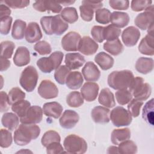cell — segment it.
<instances>
[{
	"instance_id": "cell-1",
	"label": "cell",
	"mask_w": 154,
	"mask_h": 154,
	"mask_svg": "<svg viewBox=\"0 0 154 154\" xmlns=\"http://www.w3.org/2000/svg\"><path fill=\"white\" fill-rule=\"evenodd\" d=\"M40 134V129L35 124L21 123L14 132V141L18 146H25L35 140Z\"/></svg>"
},
{
	"instance_id": "cell-2",
	"label": "cell",
	"mask_w": 154,
	"mask_h": 154,
	"mask_svg": "<svg viewBox=\"0 0 154 154\" xmlns=\"http://www.w3.org/2000/svg\"><path fill=\"white\" fill-rule=\"evenodd\" d=\"M40 24L47 35H61L69 28L68 23L65 22L60 15L43 16L40 19Z\"/></svg>"
},
{
	"instance_id": "cell-3",
	"label": "cell",
	"mask_w": 154,
	"mask_h": 154,
	"mask_svg": "<svg viewBox=\"0 0 154 154\" xmlns=\"http://www.w3.org/2000/svg\"><path fill=\"white\" fill-rule=\"evenodd\" d=\"M134 78V74L131 70H116L108 75L107 82L108 85L114 90L128 89Z\"/></svg>"
},
{
	"instance_id": "cell-4",
	"label": "cell",
	"mask_w": 154,
	"mask_h": 154,
	"mask_svg": "<svg viewBox=\"0 0 154 154\" xmlns=\"http://www.w3.org/2000/svg\"><path fill=\"white\" fill-rule=\"evenodd\" d=\"M128 90L132 93L134 99L141 101L147 100L152 93L150 85L145 83L144 79L140 76L134 77Z\"/></svg>"
},
{
	"instance_id": "cell-5",
	"label": "cell",
	"mask_w": 154,
	"mask_h": 154,
	"mask_svg": "<svg viewBox=\"0 0 154 154\" xmlns=\"http://www.w3.org/2000/svg\"><path fill=\"white\" fill-rule=\"evenodd\" d=\"M64 54L61 51H55L52 53L48 57H42L37 61V66L43 73H51L56 70L63 61Z\"/></svg>"
},
{
	"instance_id": "cell-6",
	"label": "cell",
	"mask_w": 154,
	"mask_h": 154,
	"mask_svg": "<svg viewBox=\"0 0 154 154\" xmlns=\"http://www.w3.org/2000/svg\"><path fill=\"white\" fill-rule=\"evenodd\" d=\"M63 146L66 152L69 153L83 154L87 150V143L85 140L75 134L67 135L64 140Z\"/></svg>"
},
{
	"instance_id": "cell-7",
	"label": "cell",
	"mask_w": 154,
	"mask_h": 154,
	"mask_svg": "<svg viewBox=\"0 0 154 154\" xmlns=\"http://www.w3.org/2000/svg\"><path fill=\"white\" fill-rule=\"evenodd\" d=\"M38 74L36 69L32 66L25 67L22 72L19 79L21 87L26 91H32L37 84Z\"/></svg>"
},
{
	"instance_id": "cell-8",
	"label": "cell",
	"mask_w": 154,
	"mask_h": 154,
	"mask_svg": "<svg viewBox=\"0 0 154 154\" xmlns=\"http://www.w3.org/2000/svg\"><path fill=\"white\" fill-rule=\"evenodd\" d=\"M109 119L116 127L129 126L132 120L131 114L122 106H116L113 108L109 114Z\"/></svg>"
},
{
	"instance_id": "cell-9",
	"label": "cell",
	"mask_w": 154,
	"mask_h": 154,
	"mask_svg": "<svg viewBox=\"0 0 154 154\" xmlns=\"http://www.w3.org/2000/svg\"><path fill=\"white\" fill-rule=\"evenodd\" d=\"M154 7L152 4L144 12L138 14L134 20L135 25L142 30H146L153 23Z\"/></svg>"
},
{
	"instance_id": "cell-10",
	"label": "cell",
	"mask_w": 154,
	"mask_h": 154,
	"mask_svg": "<svg viewBox=\"0 0 154 154\" xmlns=\"http://www.w3.org/2000/svg\"><path fill=\"white\" fill-rule=\"evenodd\" d=\"M81 39V37L79 33L75 31H70L63 37L61 42V46L66 51H76Z\"/></svg>"
},
{
	"instance_id": "cell-11",
	"label": "cell",
	"mask_w": 154,
	"mask_h": 154,
	"mask_svg": "<svg viewBox=\"0 0 154 154\" xmlns=\"http://www.w3.org/2000/svg\"><path fill=\"white\" fill-rule=\"evenodd\" d=\"M38 93L42 98L54 99L58 96V89L53 82L48 79H44L39 84Z\"/></svg>"
},
{
	"instance_id": "cell-12",
	"label": "cell",
	"mask_w": 154,
	"mask_h": 154,
	"mask_svg": "<svg viewBox=\"0 0 154 154\" xmlns=\"http://www.w3.org/2000/svg\"><path fill=\"white\" fill-rule=\"evenodd\" d=\"M43 113V109L41 107L37 105L31 106L26 114L20 118V122L24 124L39 123L42 120Z\"/></svg>"
},
{
	"instance_id": "cell-13",
	"label": "cell",
	"mask_w": 154,
	"mask_h": 154,
	"mask_svg": "<svg viewBox=\"0 0 154 154\" xmlns=\"http://www.w3.org/2000/svg\"><path fill=\"white\" fill-rule=\"evenodd\" d=\"M140 35V32L138 28L134 26H130L123 31L122 39L126 46L132 47L137 43Z\"/></svg>"
},
{
	"instance_id": "cell-14",
	"label": "cell",
	"mask_w": 154,
	"mask_h": 154,
	"mask_svg": "<svg viewBox=\"0 0 154 154\" xmlns=\"http://www.w3.org/2000/svg\"><path fill=\"white\" fill-rule=\"evenodd\" d=\"M79 120V116L76 111L72 109H66L61 116L59 123L62 128L69 129L75 127Z\"/></svg>"
},
{
	"instance_id": "cell-15",
	"label": "cell",
	"mask_w": 154,
	"mask_h": 154,
	"mask_svg": "<svg viewBox=\"0 0 154 154\" xmlns=\"http://www.w3.org/2000/svg\"><path fill=\"white\" fill-rule=\"evenodd\" d=\"M99 48V45L89 36H84L81 38L78 46V51L85 55L94 54Z\"/></svg>"
},
{
	"instance_id": "cell-16",
	"label": "cell",
	"mask_w": 154,
	"mask_h": 154,
	"mask_svg": "<svg viewBox=\"0 0 154 154\" xmlns=\"http://www.w3.org/2000/svg\"><path fill=\"white\" fill-rule=\"evenodd\" d=\"M32 7L35 10L40 12L51 11L54 13H59L62 11V6L58 2L56 1H37L33 4Z\"/></svg>"
},
{
	"instance_id": "cell-17",
	"label": "cell",
	"mask_w": 154,
	"mask_h": 154,
	"mask_svg": "<svg viewBox=\"0 0 154 154\" xmlns=\"http://www.w3.org/2000/svg\"><path fill=\"white\" fill-rule=\"evenodd\" d=\"M82 74L87 81H97L100 76V72L92 61L87 62L82 69Z\"/></svg>"
},
{
	"instance_id": "cell-18",
	"label": "cell",
	"mask_w": 154,
	"mask_h": 154,
	"mask_svg": "<svg viewBox=\"0 0 154 154\" xmlns=\"http://www.w3.org/2000/svg\"><path fill=\"white\" fill-rule=\"evenodd\" d=\"M99 85L96 82H87L81 88V93L83 98L87 102L94 101L98 94Z\"/></svg>"
},
{
	"instance_id": "cell-19",
	"label": "cell",
	"mask_w": 154,
	"mask_h": 154,
	"mask_svg": "<svg viewBox=\"0 0 154 154\" xmlns=\"http://www.w3.org/2000/svg\"><path fill=\"white\" fill-rule=\"evenodd\" d=\"M110 111L108 108L102 106H96L91 111V116L93 120L96 123L105 124L109 122Z\"/></svg>"
},
{
	"instance_id": "cell-20",
	"label": "cell",
	"mask_w": 154,
	"mask_h": 154,
	"mask_svg": "<svg viewBox=\"0 0 154 154\" xmlns=\"http://www.w3.org/2000/svg\"><path fill=\"white\" fill-rule=\"evenodd\" d=\"M139 52L144 55L152 56L154 55V35L153 32H147L138 45Z\"/></svg>"
},
{
	"instance_id": "cell-21",
	"label": "cell",
	"mask_w": 154,
	"mask_h": 154,
	"mask_svg": "<svg viewBox=\"0 0 154 154\" xmlns=\"http://www.w3.org/2000/svg\"><path fill=\"white\" fill-rule=\"evenodd\" d=\"M42 32L38 24L31 22L28 24L25 32V39L30 43L38 42L42 38Z\"/></svg>"
},
{
	"instance_id": "cell-22",
	"label": "cell",
	"mask_w": 154,
	"mask_h": 154,
	"mask_svg": "<svg viewBox=\"0 0 154 154\" xmlns=\"http://www.w3.org/2000/svg\"><path fill=\"white\" fill-rule=\"evenodd\" d=\"M85 62L84 57L79 53H67L65 55L64 63L70 70H76L82 67Z\"/></svg>"
},
{
	"instance_id": "cell-23",
	"label": "cell",
	"mask_w": 154,
	"mask_h": 154,
	"mask_svg": "<svg viewBox=\"0 0 154 154\" xmlns=\"http://www.w3.org/2000/svg\"><path fill=\"white\" fill-rule=\"evenodd\" d=\"M13 62L18 67L27 65L30 62V53L28 48L25 46L18 47L13 57Z\"/></svg>"
},
{
	"instance_id": "cell-24",
	"label": "cell",
	"mask_w": 154,
	"mask_h": 154,
	"mask_svg": "<svg viewBox=\"0 0 154 154\" xmlns=\"http://www.w3.org/2000/svg\"><path fill=\"white\" fill-rule=\"evenodd\" d=\"M63 108L60 103L57 102L45 103L43 106V111L47 117L54 119L59 118L62 114Z\"/></svg>"
},
{
	"instance_id": "cell-25",
	"label": "cell",
	"mask_w": 154,
	"mask_h": 154,
	"mask_svg": "<svg viewBox=\"0 0 154 154\" xmlns=\"http://www.w3.org/2000/svg\"><path fill=\"white\" fill-rule=\"evenodd\" d=\"M130 17L127 13L122 11H114L111 14L110 22L112 25L118 28H124L129 22Z\"/></svg>"
},
{
	"instance_id": "cell-26",
	"label": "cell",
	"mask_w": 154,
	"mask_h": 154,
	"mask_svg": "<svg viewBox=\"0 0 154 154\" xmlns=\"http://www.w3.org/2000/svg\"><path fill=\"white\" fill-rule=\"evenodd\" d=\"M83 76L78 71L70 72L66 81L67 87L71 90H78L80 88L83 84Z\"/></svg>"
},
{
	"instance_id": "cell-27",
	"label": "cell",
	"mask_w": 154,
	"mask_h": 154,
	"mask_svg": "<svg viewBox=\"0 0 154 154\" xmlns=\"http://www.w3.org/2000/svg\"><path fill=\"white\" fill-rule=\"evenodd\" d=\"M130 138L131 131L129 128L115 129L111 132V142L115 145H119L120 143L129 140Z\"/></svg>"
},
{
	"instance_id": "cell-28",
	"label": "cell",
	"mask_w": 154,
	"mask_h": 154,
	"mask_svg": "<svg viewBox=\"0 0 154 154\" xmlns=\"http://www.w3.org/2000/svg\"><path fill=\"white\" fill-rule=\"evenodd\" d=\"M135 69L141 74L150 73L153 69V60L151 58L140 57L136 61Z\"/></svg>"
},
{
	"instance_id": "cell-29",
	"label": "cell",
	"mask_w": 154,
	"mask_h": 154,
	"mask_svg": "<svg viewBox=\"0 0 154 154\" xmlns=\"http://www.w3.org/2000/svg\"><path fill=\"white\" fill-rule=\"evenodd\" d=\"M98 101L100 104L106 108H112L116 105L115 99L113 93L108 88H104L101 90Z\"/></svg>"
},
{
	"instance_id": "cell-30",
	"label": "cell",
	"mask_w": 154,
	"mask_h": 154,
	"mask_svg": "<svg viewBox=\"0 0 154 154\" xmlns=\"http://www.w3.org/2000/svg\"><path fill=\"white\" fill-rule=\"evenodd\" d=\"M94 61L103 70H107L111 69L114 63V58L104 52L98 53L94 57Z\"/></svg>"
},
{
	"instance_id": "cell-31",
	"label": "cell",
	"mask_w": 154,
	"mask_h": 154,
	"mask_svg": "<svg viewBox=\"0 0 154 154\" xmlns=\"http://www.w3.org/2000/svg\"><path fill=\"white\" fill-rule=\"evenodd\" d=\"M1 123L4 127L13 131L17 128L19 120L18 116L15 113L5 112L1 118Z\"/></svg>"
},
{
	"instance_id": "cell-32",
	"label": "cell",
	"mask_w": 154,
	"mask_h": 154,
	"mask_svg": "<svg viewBox=\"0 0 154 154\" xmlns=\"http://www.w3.org/2000/svg\"><path fill=\"white\" fill-rule=\"evenodd\" d=\"M26 23L20 19H17L14 21L12 30H11V36L14 39L16 40H22L24 38L25 35Z\"/></svg>"
},
{
	"instance_id": "cell-33",
	"label": "cell",
	"mask_w": 154,
	"mask_h": 154,
	"mask_svg": "<svg viewBox=\"0 0 154 154\" xmlns=\"http://www.w3.org/2000/svg\"><path fill=\"white\" fill-rule=\"evenodd\" d=\"M103 46L104 50L114 56L122 54L124 50V47L119 38L113 41H106Z\"/></svg>"
},
{
	"instance_id": "cell-34",
	"label": "cell",
	"mask_w": 154,
	"mask_h": 154,
	"mask_svg": "<svg viewBox=\"0 0 154 154\" xmlns=\"http://www.w3.org/2000/svg\"><path fill=\"white\" fill-rule=\"evenodd\" d=\"M30 106V102L23 99L13 103L11 106V109L18 117L21 118L26 114Z\"/></svg>"
},
{
	"instance_id": "cell-35",
	"label": "cell",
	"mask_w": 154,
	"mask_h": 154,
	"mask_svg": "<svg viewBox=\"0 0 154 154\" xmlns=\"http://www.w3.org/2000/svg\"><path fill=\"white\" fill-rule=\"evenodd\" d=\"M121 29L110 24L104 27L103 35L104 40L107 41H113L117 39L121 34Z\"/></svg>"
},
{
	"instance_id": "cell-36",
	"label": "cell",
	"mask_w": 154,
	"mask_h": 154,
	"mask_svg": "<svg viewBox=\"0 0 154 154\" xmlns=\"http://www.w3.org/2000/svg\"><path fill=\"white\" fill-rule=\"evenodd\" d=\"M66 103L70 107H79L84 103V98L79 91H72L66 97Z\"/></svg>"
},
{
	"instance_id": "cell-37",
	"label": "cell",
	"mask_w": 154,
	"mask_h": 154,
	"mask_svg": "<svg viewBox=\"0 0 154 154\" xmlns=\"http://www.w3.org/2000/svg\"><path fill=\"white\" fill-rule=\"evenodd\" d=\"M142 117L148 124L153 125V99L147 101L143 108Z\"/></svg>"
},
{
	"instance_id": "cell-38",
	"label": "cell",
	"mask_w": 154,
	"mask_h": 154,
	"mask_svg": "<svg viewBox=\"0 0 154 154\" xmlns=\"http://www.w3.org/2000/svg\"><path fill=\"white\" fill-rule=\"evenodd\" d=\"M60 16L67 23H73L78 19L77 10L74 7H66L62 10Z\"/></svg>"
},
{
	"instance_id": "cell-39",
	"label": "cell",
	"mask_w": 154,
	"mask_h": 154,
	"mask_svg": "<svg viewBox=\"0 0 154 154\" xmlns=\"http://www.w3.org/2000/svg\"><path fill=\"white\" fill-rule=\"evenodd\" d=\"M119 153L122 154H135L137 152L136 144L131 140H126L119 144Z\"/></svg>"
},
{
	"instance_id": "cell-40",
	"label": "cell",
	"mask_w": 154,
	"mask_h": 154,
	"mask_svg": "<svg viewBox=\"0 0 154 154\" xmlns=\"http://www.w3.org/2000/svg\"><path fill=\"white\" fill-rule=\"evenodd\" d=\"M70 70H71L66 65H62L58 67L54 73V78L55 81L60 84H64Z\"/></svg>"
},
{
	"instance_id": "cell-41",
	"label": "cell",
	"mask_w": 154,
	"mask_h": 154,
	"mask_svg": "<svg viewBox=\"0 0 154 154\" xmlns=\"http://www.w3.org/2000/svg\"><path fill=\"white\" fill-rule=\"evenodd\" d=\"M60 141H61V137L59 134L55 131L50 130L46 132L43 134L41 140V143H42V144L46 147L48 144H49L52 142H54V141L60 142Z\"/></svg>"
},
{
	"instance_id": "cell-42",
	"label": "cell",
	"mask_w": 154,
	"mask_h": 154,
	"mask_svg": "<svg viewBox=\"0 0 154 154\" xmlns=\"http://www.w3.org/2000/svg\"><path fill=\"white\" fill-rule=\"evenodd\" d=\"M15 48L14 43L11 41H4L1 43V57L8 59L12 57Z\"/></svg>"
},
{
	"instance_id": "cell-43",
	"label": "cell",
	"mask_w": 154,
	"mask_h": 154,
	"mask_svg": "<svg viewBox=\"0 0 154 154\" xmlns=\"http://www.w3.org/2000/svg\"><path fill=\"white\" fill-rule=\"evenodd\" d=\"M110 11L105 8L96 10L95 12L96 21L101 24H108L110 22Z\"/></svg>"
},
{
	"instance_id": "cell-44",
	"label": "cell",
	"mask_w": 154,
	"mask_h": 154,
	"mask_svg": "<svg viewBox=\"0 0 154 154\" xmlns=\"http://www.w3.org/2000/svg\"><path fill=\"white\" fill-rule=\"evenodd\" d=\"M117 102L121 105L128 103L132 99V94L128 89L119 90L115 94Z\"/></svg>"
},
{
	"instance_id": "cell-45",
	"label": "cell",
	"mask_w": 154,
	"mask_h": 154,
	"mask_svg": "<svg viewBox=\"0 0 154 154\" xmlns=\"http://www.w3.org/2000/svg\"><path fill=\"white\" fill-rule=\"evenodd\" d=\"M8 96L10 104L13 105L19 100L24 99L25 97V93L20 88L14 87L10 90Z\"/></svg>"
},
{
	"instance_id": "cell-46",
	"label": "cell",
	"mask_w": 154,
	"mask_h": 154,
	"mask_svg": "<svg viewBox=\"0 0 154 154\" xmlns=\"http://www.w3.org/2000/svg\"><path fill=\"white\" fill-rule=\"evenodd\" d=\"M143 105V102L137 99H132L128 105V111L134 117H137L140 115V109Z\"/></svg>"
},
{
	"instance_id": "cell-47",
	"label": "cell",
	"mask_w": 154,
	"mask_h": 154,
	"mask_svg": "<svg viewBox=\"0 0 154 154\" xmlns=\"http://www.w3.org/2000/svg\"><path fill=\"white\" fill-rule=\"evenodd\" d=\"M34 49L41 55H48L52 52L50 44L45 40L37 42L34 46Z\"/></svg>"
},
{
	"instance_id": "cell-48",
	"label": "cell",
	"mask_w": 154,
	"mask_h": 154,
	"mask_svg": "<svg viewBox=\"0 0 154 154\" xmlns=\"http://www.w3.org/2000/svg\"><path fill=\"white\" fill-rule=\"evenodd\" d=\"M152 4V1L149 0H133L131 1V7L134 11H141L145 10Z\"/></svg>"
},
{
	"instance_id": "cell-49",
	"label": "cell",
	"mask_w": 154,
	"mask_h": 154,
	"mask_svg": "<svg viewBox=\"0 0 154 154\" xmlns=\"http://www.w3.org/2000/svg\"><path fill=\"white\" fill-rule=\"evenodd\" d=\"M94 10L91 7L85 4H82L79 7L81 17L86 22H90L92 20L94 16Z\"/></svg>"
},
{
	"instance_id": "cell-50",
	"label": "cell",
	"mask_w": 154,
	"mask_h": 154,
	"mask_svg": "<svg viewBox=\"0 0 154 154\" xmlns=\"http://www.w3.org/2000/svg\"><path fill=\"white\" fill-rule=\"evenodd\" d=\"M13 141L11 133L5 129H1L0 146L2 148H7L11 146Z\"/></svg>"
},
{
	"instance_id": "cell-51",
	"label": "cell",
	"mask_w": 154,
	"mask_h": 154,
	"mask_svg": "<svg viewBox=\"0 0 154 154\" xmlns=\"http://www.w3.org/2000/svg\"><path fill=\"white\" fill-rule=\"evenodd\" d=\"M0 32L2 35H7L11 29L13 19L11 16H5L0 18Z\"/></svg>"
},
{
	"instance_id": "cell-52",
	"label": "cell",
	"mask_w": 154,
	"mask_h": 154,
	"mask_svg": "<svg viewBox=\"0 0 154 154\" xmlns=\"http://www.w3.org/2000/svg\"><path fill=\"white\" fill-rule=\"evenodd\" d=\"M4 2L7 6L11 8H25L29 4V1L28 0H5Z\"/></svg>"
},
{
	"instance_id": "cell-53",
	"label": "cell",
	"mask_w": 154,
	"mask_h": 154,
	"mask_svg": "<svg viewBox=\"0 0 154 154\" xmlns=\"http://www.w3.org/2000/svg\"><path fill=\"white\" fill-rule=\"evenodd\" d=\"M109 6L118 10H126L129 8V1L128 0H109Z\"/></svg>"
},
{
	"instance_id": "cell-54",
	"label": "cell",
	"mask_w": 154,
	"mask_h": 154,
	"mask_svg": "<svg viewBox=\"0 0 154 154\" xmlns=\"http://www.w3.org/2000/svg\"><path fill=\"white\" fill-rule=\"evenodd\" d=\"M104 27L99 25H95L93 26L91 30V34L94 41L99 43H102L104 40L103 32Z\"/></svg>"
},
{
	"instance_id": "cell-55",
	"label": "cell",
	"mask_w": 154,
	"mask_h": 154,
	"mask_svg": "<svg viewBox=\"0 0 154 154\" xmlns=\"http://www.w3.org/2000/svg\"><path fill=\"white\" fill-rule=\"evenodd\" d=\"M46 153L49 154H59L64 153V149L62 145L60 144V142L54 141L46 147Z\"/></svg>"
},
{
	"instance_id": "cell-56",
	"label": "cell",
	"mask_w": 154,
	"mask_h": 154,
	"mask_svg": "<svg viewBox=\"0 0 154 154\" xmlns=\"http://www.w3.org/2000/svg\"><path fill=\"white\" fill-rule=\"evenodd\" d=\"M0 110L1 112H5L8 110L9 105H10L9 103V99L8 94L3 91H1L0 93Z\"/></svg>"
},
{
	"instance_id": "cell-57",
	"label": "cell",
	"mask_w": 154,
	"mask_h": 154,
	"mask_svg": "<svg viewBox=\"0 0 154 154\" xmlns=\"http://www.w3.org/2000/svg\"><path fill=\"white\" fill-rule=\"evenodd\" d=\"M82 4H85L91 7L94 10H97L101 8L103 6V3L102 1H82Z\"/></svg>"
},
{
	"instance_id": "cell-58",
	"label": "cell",
	"mask_w": 154,
	"mask_h": 154,
	"mask_svg": "<svg viewBox=\"0 0 154 154\" xmlns=\"http://www.w3.org/2000/svg\"><path fill=\"white\" fill-rule=\"evenodd\" d=\"M11 12V10L8 6L2 4L0 5V18L10 16Z\"/></svg>"
},
{
	"instance_id": "cell-59",
	"label": "cell",
	"mask_w": 154,
	"mask_h": 154,
	"mask_svg": "<svg viewBox=\"0 0 154 154\" xmlns=\"http://www.w3.org/2000/svg\"><path fill=\"white\" fill-rule=\"evenodd\" d=\"M10 66V61L5 58L1 57V71L3 72L8 69Z\"/></svg>"
},
{
	"instance_id": "cell-60",
	"label": "cell",
	"mask_w": 154,
	"mask_h": 154,
	"mask_svg": "<svg viewBox=\"0 0 154 154\" xmlns=\"http://www.w3.org/2000/svg\"><path fill=\"white\" fill-rule=\"evenodd\" d=\"M107 153H119L118 147L113 146L109 147L107 150Z\"/></svg>"
},
{
	"instance_id": "cell-61",
	"label": "cell",
	"mask_w": 154,
	"mask_h": 154,
	"mask_svg": "<svg viewBox=\"0 0 154 154\" xmlns=\"http://www.w3.org/2000/svg\"><path fill=\"white\" fill-rule=\"evenodd\" d=\"M60 4H63V5H70L73 3L75 2V1H61V2H58Z\"/></svg>"
},
{
	"instance_id": "cell-62",
	"label": "cell",
	"mask_w": 154,
	"mask_h": 154,
	"mask_svg": "<svg viewBox=\"0 0 154 154\" xmlns=\"http://www.w3.org/2000/svg\"><path fill=\"white\" fill-rule=\"evenodd\" d=\"M21 152H24V153H25V152H28V153H29V152H31V153H32V152H31V151H29V150H20V151L17 152V153H21Z\"/></svg>"
}]
</instances>
